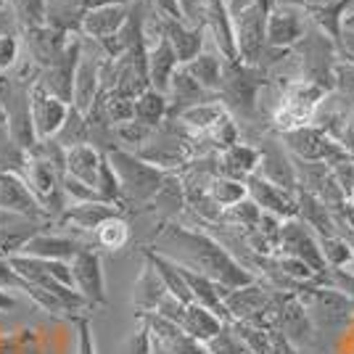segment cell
Wrapping results in <instances>:
<instances>
[{"instance_id": "obj_1", "label": "cell", "mask_w": 354, "mask_h": 354, "mask_svg": "<svg viewBox=\"0 0 354 354\" xmlns=\"http://www.w3.org/2000/svg\"><path fill=\"white\" fill-rule=\"evenodd\" d=\"M162 246L169 254L167 259L180 257V262H175V265L188 267L209 281L220 283L227 291L257 283V278L249 270L230 257V251H225L214 238L204 236V233H193V230H185L180 225H169L162 233Z\"/></svg>"}, {"instance_id": "obj_2", "label": "cell", "mask_w": 354, "mask_h": 354, "mask_svg": "<svg viewBox=\"0 0 354 354\" xmlns=\"http://www.w3.org/2000/svg\"><path fill=\"white\" fill-rule=\"evenodd\" d=\"M106 159H109V164H111V169H114V175L119 180L124 204H146V201H151L156 196V191L162 188L164 177H167L164 169L138 159L135 153H127L122 148L106 151Z\"/></svg>"}, {"instance_id": "obj_3", "label": "cell", "mask_w": 354, "mask_h": 354, "mask_svg": "<svg viewBox=\"0 0 354 354\" xmlns=\"http://www.w3.org/2000/svg\"><path fill=\"white\" fill-rule=\"evenodd\" d=\"M296 296L304 304L315 328H341L354 315V301L336 288H320L312 283H301Z\"/></svg>"}, {"instance_id": "obj_4", "label": "cell", "mask_w": 354, "mask_h": 354, "mask_svg": "<svg viewBox=\"0 0 354 354\" xmlns=\"http://www.w3.org/2000/svg\"><path fill=\"white\" fill-rule=\"evenodd\" d=\"M82 53V37L72 35L69 43L64 48L56 64H50L48 69H40L37 82L45 88V93H50L53 98L64 101L66 106H72V90H74V72H77V61Z\"/></svg>"}, {"instance_id": "obj_5", "label": "cell", "mask_w": 354, "mask_h": 354, "mask_svg": "<svg viewBox=\"0 0 354 354\" xmlns=\"http://www.w3.org/2000/svg\"><path fill=\"white\" fill-rule=\"evenodd\" d=\"M69 267H72L74 291L88 301V307H104L106 286H104V270H101V254L93 251L90 246H82V249L74 254Z\"/></svg>"}, {"instance_id": "obj_6", "label": "cell", "mask_w": 354, "mask_h": 354, "mask_svg": "<svg viewBox=\"0 0 354 354\" xmlns=\"http://www.w3.org/2000/svg\"><path fill=\"white\" fill-rule=\"evenodd\" d=\"M278 249H281L286 257L301 259L315 275H323L325 270H328V265H325V259H323V251H320V243L315 241V236H312L301 222H296V220L281 222Z\"/></svg>"}, {"instance_id": "obj_7", "label": "cell", "mask_w": 354, "mask_h": 354, "mask_svg": "<svg viewBox=\"0 0 354 354\" xmlns=\"http://www.w3.org/2000/svg\"><path fill=\"white\" fill-rule=\"evenodd\" d=\"M69 106L53 98L50 93H45V88L35 80L30 85V114H32V127L37 140H48L61 130L64 119H66Z\"/></svg>"}, {"instance_id": "obj_8", "label": "cell", "mask_w": 354, "mask_h": 354, "mask_svg": "<svg viewBox=\"0 0 354 354\" xmlns=\"http://www.w3.org/2000/svg\"><path fill=\"white\" fill-rule=\"evenodd\" d=\"M109 56L104 50L101 53H90L82 50L80 61H77V72H74V90H72V106L77 111H88L93 101L101 93V66H104Z\"/></svg>"}, {"instance_id": "obj_9", "label": "cell", "mask_w": 354, "mask_h": 354, "mask_svg": "<svg viewBox=\"0 0 354 354\" xmlns=\"http://www.w3.org/2000/svg\"><path fill=\"white\" fill-rule=\"evenodd\" d=\"M69 32L53 30L48 24H40V27H32V30H24V48H27V59L37 66V69H48L50 64H56L64 48L69 43Z\"/></svg>"}, {"instance_id": "obj_10", "label": "cell", "mask_w": 354, "mask_h": 354, "mask_svg": "<svg viewBox=\"0 0 354 354\" xmlns=\"http://www.w3.org/2000/svg\"><path fill=\"white\" fill-rule=\"evenodd\" d=\"M246 193H251V201L257 207L275 214L278 220H294L296 217V198L288 191H283L281 185H272L270 180L262 175H249L246 177Z\"/></svg>"}, {"instance_id": "obj_11", "label": "cell", "mask_w": 354, "mask_h": 354, "mask_svg": "<svg viewBox=\"0 0 354 354\" xmlns=\"http://www.w3.org/2000/svg\"><path fill=\"white\" fill-rule=\"evenodd\" d=\"M0 209L16 212V214H21V217L35 222L48 220L45 209L37 204V198L32 196L27 183L19 175H0Z\"/></svg>"}, {"instance_id": "obj_12", "label": "cell", "mask_w": 354, "mask_h": 354, "mask_svg": "<svg viewBox=\"0 0 354 354\" xmlns=\"http://www.w3.org/2000/svg\"><path fill=\"white\" fill-rule=\"evenodd\" d=\"M238 19V37H236V50L243 56V61L262 59V48H265V14L251 6L246 11H241Z\"/></svg>"}, {"instance_id": "obj_13", "label": "cell", "mask_w": 354, "mask_h": 354, "mask_svg": "<svg viewBox=\"0 0 354 354\" xmlns=\"http://www.w3.org/2000/svg\"><path fill=\"white\" fill-rule=\"evenodd\" d=\"M130 16V6H106V8H93V11H85L82 19H80V32L88 37V40H109L114 37L122 24L127 21Z\"/></svg>"}, {"instance_id": "obj_14", "label": "cell", "mask_w": 354, "mask_h": 354, "mask_svg": "<svg viewBox=\"0 0 354 354\" xmlns=\"http://www.w3.org/2000/svg\"><path fill=\"white\" fill-rule=\"evenodd\" d=\"M146 66H148V85H151V90L167 95L169 80L177 72V56L164 35L153 37V45H146Z\"/></svg>"}, {"instance_id": "obj_15", "label": "cell", "mask_w": 354, "mask_h": 354, "mask_svg": "<svg viewBox=\"0 0 354 354\" xmlns=\"http://www.w3.org/2000/svg\"><path fill=\"white\" fill-rule=\"evenodd\" d=\"M119 209L106 204V201H82V204H74V207L64 209L59 214L61 225H72L77 230H85V233H95V227L101 222L117 217Z\"/></svg>"}, {"instance_id": "obj_16", "label": "cell", "mask_w": 354, "mask_h": 354, "mask_svg": "<svg viewBox=\"0 0 354 354\" xmlns=\"http://www.w3.org/2000/svg\"><path fill=\"white\" fill-rule=\"evenodd\" d=\"M82 249V243H77L74 238L64 236H48V233H37L24 243V249L19 254L27 257H40V259H56V262H72L74 254Z\"/></svg>"}, {"instance_id": "obj_17", "label": "cell", "mask_w": 354, "mask_h": 354, "mask_svg": "<svg viewBox=\"0 0 354 354\" xmlns=\"http://www.w3.org/2000/svg\"><path fill=\"white\" fill-rule=\"evenodd\" d=\"M162 35L172 45L177 56V64H188L201 50V32L185 27L180 19H164L162 16Z\"/></svg>"}, {"instance_id": "obj_18", "label": "cell", "mask_w": 354, "mask_h": 354, "mask_svg": "<svg viewBox=\"0 0 354 354\" xmlns=\"http://www.w3.org/2000/svg\"><path fill=\"white\" fill-rule=\"evenodd\" d=\"M101 151L93 148L90 143L85 146H74L66 148V164H64V175L74 177L80 183H85L90 188H95V180H98V167H101Z\"/></svg>"}, {"instance_id": "obj_19", "label": "cell", "mask_w": 354, "mask_h": 354, "mask_svg": "<svg viewBox=\"0 0 354 354\" xmlns=\"http://www.w3.org/2000/svg\"><path fill=\"white\" fill-rule=\"evenodd\" d=\"M225 114H227L225 104H220V101H204V104H196V106L183 109V111L177 114V122H180L188 133L209 135L217 124H220V119L225 117Z\"/></svg>"}, {"instance_id": "obj_20", "label": "cell", "mask_w": 354, "mask_h": 354, "mask_svg": "<svg viewBox=\"0 0 354 354\" xmlns=\"http://www.w3.org/2000/svg\"><path fill=\"white\" fill-rule=\"evenodd\" d=\"M222 325L225 323H222L220 317H214L207 307H201V304H196V301L185 304L183 320H180V328H183L193 341H198V344H207V341L214 339V336L220 333Z\"/></svg>"}, {"instance_id": "obj_21", "label": "cell", "mask_w": 354, "mask_h": 354, "mask_svg": "<svg viewBox=\"0 0 354 354\" xmlns=\"http://www.w3.org/2000/svg\"><path fill=\"white\" fill-rule=\"evenodd\" d=\"M296 214H301V220L307 222L310 227H315L320 238H333L339 236V227H336V220L330 217V212L325 209V204L320 198H315L312 193L301 191L296 196Z\"/></svg>"}, {"instance_id": "obj_22", "label": "cell", "mask_w": 354, "mask_h": 354, "mask_svg": "<svg viewBox=\"0 0 354 354\" xmlns=\"http://www.w3.org/2000/svg\"><path fill=\"white\" fill-rule=\"evenodd\" d=\"M164 296H167V288H164L162 278L156 275L153 267L146 265L140 278H138V286H135V310H138V315L143 317L148 312H156Z\"/></svg>"}, {"instance_id": "obj_23", "label": "cell", "mask_w": 354, "mask_h": 354, "mask_svg": "<svg viewBox=\"0 0 354 354\" xmlns=\"http://www.w3.org/2000/svg\"><path fill=\"white\" fill-rule=\"evenodd\" d=\"M183 69L191 74L193 80L204 90H220L222 85V59L212 56V53H198L193 61L183 64Z\"/></svg>"}, {"instance_id": "obj_24", "label": "cell", "mask_w": 354, "mask_h": 354, "mask_svg": "<svg viewBox=\"0 0 354 354\" xmlns=\"http://www.w3.org/2000/svg\"><path fill=\"white\" fill-rule=\"evenodd\" d=\"M167 109H169L167 95L148 88L133 101V119H138V122H143V124L156 130V124L167 117Z\"/></svg>"}, {"instance_id": "obj_25", "label": "cell", "mask_w": 354, "mask_h": 354, "mask_svg": "<svg viewBox=\"0 0 354 354\" xmlns=\"http://www.w3.org/2000/svg\"><path fill=\"white\" fill-rule=\"evenodd\" d=\"M53 140H56L64 151L74 146H85V143H88V122H85V114L77 111L74 106H69L66 119H64L59 133L53 135Z\"/></svg>"}, {"instance_id": "obj_26", "label": "cell", "mask_w": 354, "mask_h": 354, "mask_svg": "<svg viewBox=\"0 0 354 354\" xmlns=\"http://www.w3.org/2000/svg\"><path fill=\"white\" fill-rule=\"evenodd\" d=\"M6 8L21 32L45 24V0H8Z\"/></svg>"}, {"instance_id": "obj_27", "label": "cell", "mask_w": 354, "mask_h": 354, "mask_svg": "<svg viewBox=\"0 0 354 354\" xmlns=\"http://www.w3.org/2000/svg\"><path fill=\"white\" fill-rule=\"evenodd\" d=\"M207 193L212 196V201L217 204V207H233L238 201H243L246 198V185L243 183H238V180H230V177H212L207 185Z\"/></svg>"}, {"instance_id": "obj_28", "label": "cell", "mask_w": 354, "mask_h": 354, "mask_svg": "<svg viewBox=\"0 0 354 354\" xmlns=\"http://www.w3.org/2000/svg\"><path fill=\"white\" fill-rule=\"evenodd\" d=\"M95 241L109 251H119L122 246H127L130 241V225L122 220V217H111V220L101 222L95 227Z\"/></svg>"}, {"instance_id": "obj_29", "label": "cell", "mask_w": 354, "mask_h": 354, "mask_svg": "<svg viewBox=\"0 0 354 354\" xmlns=\"http://www.w3.org/2000/svg\"><path fill=\"white\" fill-rule=\"evenodd\" d=\"M272 45H288L299 37V19L294 14H278L270 19V27L265 32Z\"/></svg>"}, {"instance_id": "obj_30", "label": "cell", "mask_w": 354, "mask_h": 354, "mask_svg": "<svg viewBox=\"0 0 354 354\" xmlns=\"http://www.w3.org/2000/svg\"><path fill=\"white\" fill-rule=\"evenodd\" d=\"M183 185H180V180L172 175L164 177L162 188L156 191V196L151 198L153 201V209H159V212H164V214H169V212H180V207H183Z\"/></svg>"}, {"instance_id": "obj_31", "label": "cell", "mask_w": 354, "mask_h": 354, "mask_svg": "<svg viewBox=\"0 0 354 354\" xmlns=\"http://www.w3.org/2000/svg\"><path fill=\"white\" fill-rule=\"evenodd\" d=\"M320 251L328 267H346L354 259L352 243H346V238H320Z\"/></svg>"}, {"instance_id": "obj_32", "label": "cell", "mask_w": 354, "mask_h": 354, "mask_svg": "<svg viewBox=\"0 0 354 354\" xmlns=\"http://www.w3.org/2000/svg\"><path fill=\"white\" fill-rule=\"evenodd\" d=\"M204 349H207V354H251L249 349L243 346V341L233 333L230 323L222 325L220 333H217L212 341H207V344H204Z\"/></svg>"}, {"instance_id": "obj_33", "label": "cell", "mask_w": 354, "mask_h": 354, "mask_svg": "<svg viewBox=\"0 0 354 354\" xmlns=\"http://www.w3.org/2000/svg\"><path fill=\"white\" fill-rule=\"evenodd\" d=\"M259 217H262V209L257 207L254 201H246V198L238 201V204H233V207H227V212H225V220L236 222L238 227H243L246 233L257 230Z\"/></svg>"}, {"instance_id": "obj_34", "label": "cell", "mask_w": 354, "mask_h": 354, "mask_svg": "<svg viewBox=\"0 0 354 354\" xmlns=\"http://www.w3.org/2000/svg\"><path fill=\"white\" fill-rule=\"evenodd\" d=\"M114 133L119 135V140H124V143H146L151 133H153V127H148L143 122H138V119H130V122H122L114 127Z\"/></svg>"}, {"instance_id": "obj_35", "label": "cell", "mask_w": 354, "mask_h": 354, "mask_svg": "<svg viewBox=\"0 0 354 354\" xmlns=\"http://www.w3.org/2000/svg\"><path fill=\"white\" fill-rule=\"evenodd\" d=\"M19 61V40L16 35H0V74L8 72Z\"/></svg>"}, {"instance_id": "obj_36", "label": "cell", "mask_w": 354, "mask_h": 354, "mask_svg": "<svg viewBox=\"0 0 354 354\" xmlns=\"http://www.w3.org/2000/svg\"><path fill=\"white\" fill-rule=\"evenodd\" d=\"M27 281H21L19 275H16V270L8 265V259L6 257H0V288L6 291V288H24Z\"/></svg>"}, {"instance_id": "obj_37", "label": "cell", "mask_w": 354, "mask_h": 354, "mask_svg": "<svg viewBox=\"0 0 354 354\" xmlns=\"http://www.w3.org/2000/svg\"><path fill=\"white\" fill-rule=\"evenodd\" d=\"M130 354H153V349H151V333H148V325H143L133 339H130Z\"/></svg>"}, {"instance_id": "obj_38", "label": "cell", "mask_w": 354, "mask_h": 354, "mask_svg": "<svg viewBox=\"0 0 354 354\" xmlns=\"http://www.w3.org/2000/svg\"><path fill=\"white\" fill-rule=\"evenodd\" d=\"M77 320V330H80V354H93V336H90L88 317H74Z\"/></svg>"}, {"instance_id": "obj_39", "label": "cell", "mask_w": 354, "mask_h": 354, "mask_svg": "<svg viewBox=\"0 0 354 354\" xmlns=\"http://www.w3.org/2000/svg\"><path fill=\"white\" fill-rule=\"evenodd\" d=\"M133 0H82V14L93 8H106V6H130Z\"/></svg>"}, {"instance_id": "obj_40", "label": "cell", "mask_w": 354, "mask_h": 354, "mask_svg": "<svg viewBox=\"0 0 354 354\" xmlns=\"http://www.w3.org/2000/svg\"><path fill=\"white\" fill-rule=\"evenodd\" d=\"M16 307V299L11 294H6L3 288H0V312H6V310H14Z\"/></svg>"}, {"instance_id": "obj_41", "label": "cell", "mask_w": 354, "mask_h": 354, "mask_svg": "<svg viewBox=\"0 0 354 354\" xmlns=\"http://www.w3.org/2000/svg\"><path fill=\"white\" fill-rule=\"evenodd\" d=\"M251 0H233V6H230V11H233V16H238L241 11H246L249 8Z\"/></svg>"}, {"instance_id": "obj_42", "label": "cell", "mask_w": 354, "mask_h": 354, "mask_svg": "<svg viewBox=\"0 0 354 354\" xmlns=\"http://www.w3.org/2000/svg\"><path fill=\"white\" fill-rule=\"evenodd\" d=\"M346 153H349V159H352V164H354V148H349V151H346Z\"/></svg>"}, {"instance_id": "obj_43", "label": "cell", "mask_w": 354, "mask_h": 354, "mask_svg": "<svg viewBox=\"0 0 354 354\" xmlns=\"http://www.w3.org/2000/svg\"><path fill=\"white\" fill-rule=\"evenodd\" d=\"M8 6V0H0V8H6Z\"/></svg>"}, {"instance_id": "obj_44", "label": "cell", "mask_w": 354, "mask_h": 354, "mask_svg": "<svg viewBox=\"0 0 354 354\" xmlns=\"http://www.w3.org/2000/svg\"><path fill=\"white\" fill-rule=\"evenodd\" d=\"M291 354H304V352H299V349H294V352H291Z\"/></svg>"}, {"instance_id": "obj_45", "label": "cell", "mask_w": 354, "mask_h": 354, "mask_svg": "<svg viewBox=\"0 0 354 354\" xmlns=\"http://www.w3.org/2000/svg\"><path fill=\"white\" fill-rule=\"evenodd\" d=\"M349 196H352V201H354V188H352V193H349Z\"/></svg>"}, {"instance_id": "obj_46", "label": "cell", "mask_w": 354, "mask_h": 354, "mask_svg": "<svg viewBox=\"0 0 354 354\" xmlns=\"http://www.w3.org/2000/svg\"><path fill=\"white\" fill-rule=\"evenodd\" d=\"M352 119H354V109H352ZM352 124H354V122H352Z\"/></svg>"}, {"instance_id": "obj_47", "label": "cell", "mask_w": 354, "mask_h": 354, "mask_svg": "<svg viewBox=\"0 0 354 354\" xmlns=\"http://www.w3.org/2000/svg\"><path fill=\"white\" fill-rule=\"evenodd\" d=\"M0 119H3V114H0Z\"/></svg>"}]
</instances>
